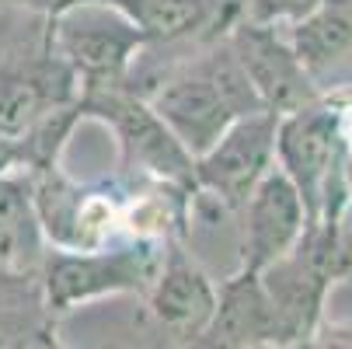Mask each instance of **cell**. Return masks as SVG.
Instances as JSON below:
<instances>
[{
    "mask_svg": "<svg viewBox=\"0 0 352 349\" xmlns=\"http://www.w3.org/2000/svg\"><path fill=\"white\" fill-rule=\"evenodd\" d=\"M150 105L192 158L210 151L234 119L265 109L227 42L199 67L164 81Z\"/></svg>",
    "mask_w": 352,
    "mask_h": 349,
    "instance_id": "6da1fadb",
    "label": "cell"
},
{
    "mask_svg": "<svg viewBox=\"0 0 352 349\" xmlns=\"http://www.w3.org/2000/svg\"><path fill=\"white\" fill-rule=\"evenodd\" d=\"M53 39L56 60L91 84H116L146 35L112 4L102 0H60L53 8Z\"/></svg>",
    "mask_w": 352,
    "mask_h": 349,
    "instance_id": "7a4b0ae2",
    "label": "cell"
},
{
    "mask_svg": "<svg viewBox=\"0 0 352 349\" xmlns=\"http://www.w3.org/2000/svg\"><path fill=\"white\" fill-rule=\"evenodd\" d=\"M338 143H342L338 112L328 105H318V98L293 112H283L276 123L279 168L296 185L311 220H318V213L324 210V195L335 182Z\"/></svg>",
    "mask_w": 352,
    "mask_h": 349,
    "instance_id": "3957f363",
    "label": "cell"
},
{
    "mask_svg": "<svg viewBox=\"0 0 352 349\" xmlns=\"http://www.w3.org/2000/svg\"><path fill=\"white\" fill-rule=\"evenodd\" d=\"M276 123H279V112H269V109L234 119L210 151L195 158V185H203L210 195L241 210L251 189L272 168Z\"/></svg>",
    "mask_w": 352,
    "mask_h": 349,
    "instance_id": "277c9868",
    "label": "cell"
},
{
    "mask_svg": "<svg viewBox=\"0 0 352 349\" xmlns=\"http://www.w3.org/2000/svg\"><path fill=\"white\" fill-rule=\"evenodd\" d=\"M87 109L102 112L105 119L116 123L129 165L157 175V178H168V182L195 185V158L178 143V136L154 112V105L140 102V98H133L112 84H91Z\"/></svg>",
    "mask_w": 352,
    "mask_h": 349,
    "instance_id": "5b68a950",
    "label": "cell"
},
{
    "mask_svg": "<svg viewBox=\"0 0 352 349\" xmlns=\"http://www.w3.org/2000/svg\"><path fill=\"white\" fill-rule=\"evenodd\" d=\"M227 45L269 112L283 116L318 98L311 84V70L296 56V49L276 35L272 25H258L244 18L230 28Z\"/></svg>",
    "mask_w": 352,
    "mask_h": 349,
    "instance_id": "8992f818",
    "label": "cell"
},
{
    "mask_svg": "<svg viewBox=\"0 0 352 349\" xmlns=\"http://www.w3.org/2000/svg\"><path fill=\"white\" fill-rule=\"evenodd\" d=\"M157 276V252L146 244L119 248V252L102 255H53L45 273V293L56 311L74 308L77 301H91L102 293L119 290H143Z\"/></svg>",
    "mask_w": 352,
    "mask_h": 349,
    "instance_id": "52a82bcc",
    "label": "cell"
},
{
    "mask_svg": "<svg viewBox=\"0 0 352 349\" xmlns=\"http://www.w3.org/2000/svg\"><path fill=\"white\" fill-rule=\"evenodd\" d=\"M241 210H244L241 262L244 269H255V273L283 259L311 224L304 199H300L296 185L283 168H269L262 182L251 189Z\"/></svg>",
    "mask_w": 352,
    "mask_h": 349,
    "instance_id": "ba28073f",
    "label": "cell"
},
{
    "mask_svg": "<svg viewBox=\"0 0 352 349\" xmlns=\"http://www.w3.org/2000/svg\"><path fill=\"white\" fill-rule=\"evenodd\" d=\"M199 339L213 346L279 342V318L272 308V297L255 269H241L220 286L213 315L206 328L199 332Z\"/></svg>",
    "mask_w": 352,
    "mask_h": 349,
    "instance_id": "9c48e42d",
    "label": "cell"
},
{
    "mask_svg": "<svg viewBox=\"0 0 352 349\" xmlns=\"http://www.w3.org/2000/svg\"><path fill=\"white\" fill-rule=\"evenodd\" d=\"M122 11L146 42H178L203 32H223L234 28L237 11L244 8L241 0H102Z\"/></svg>",
    "mask_w": 352,
    "mask_h": 349,
    "instance_id": "30bf717a",
    "label": "cell"
},
{
    "mask_svg": "<svg viewBox=\"0 0 352 349\" xmlns=\"http://www.w3.org/2000/svg\"><path fill=\"white\" fill-rule=\"evenodd\" d=\"M217 304V290L206 279V273L195 262H188L182 252H171L164 269L154 276V293H150V308L157 321L178 335H199L206 328Z\"/></svg>",
    "mask_w": 352,
    "mask_h": 349,
    "instance_id": "8fae6325",
    "label": "cell"
},
{
    "mask_svg": "<svg viewBox=\"0 0 352 349\" xmlns=\"http://www.w3.org/2000/svg\"><path fill=\"white\" fill-rule=\"evenodd\" d=\"M289 45L307 70L331 67L352 53V0H321V4L293 21Z\"/></svg>",
    "mask_w": 352,
    "mask_h": 349,
    "instance_id": "7c38bea8",
    "label": "cell"
},
{
    "mask_svg": "<svg viewBox=\"0 0 352 349\" xmlns=\"http://www.w3.org/2000/svg\"><path fill=\"white\" fill-rule=\"evenodd\" d=\"M35 252L32 244V210L21 189L0 178V266H21Z\"/></svg>",
    "mask_w": 352,
    "mask_h": 349,
    "instance_id": "4fadbf2b",
    "label": "cell"
},
{
    "mask_svg": "<svg viewBox=\"0 0 352 349\" xmlns=\"http://www.w3.org/2000/svg\"><path fill=\"white\" fill-rule=\"evenodd\" d=\"M321 0H244V18L258 25H279V21H300L311 14Z\"/></svg>",
    "mask_w": 352,
    "mask_h": 349,
    "instance_id": "5bb4252c",
    "label": "cell"
}]
</instances>
